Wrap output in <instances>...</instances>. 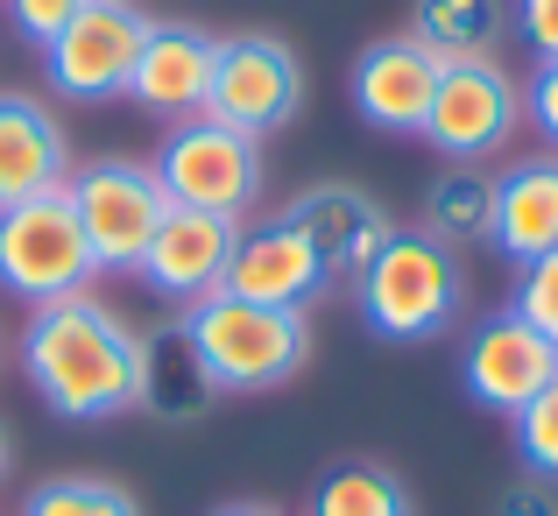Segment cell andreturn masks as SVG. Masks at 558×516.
I'll return each instance as SVG.
<instances>
[{"instance_id":"6da1fadb","label":"cell","mask_w":558,"mask_h":516,"mask_svg":"<svg viewBox=\"0 0 558 516\" xmlns=\"http://www.w3.org/2000/svg\"><path fill=\"white\" fill-rule=\"evenodd\" d=\"M22 375L43 410L64 424H113L135 418L149 389V333L85 290V298L43 304L22 326Z\"/></svg>"},{"instance_id":"7a4b0ae2","label":"cell","mask_w":558,"mask_h":516,"mask_svg":"<svg viewBox=\"0 0 558 516\" xmlns=\"http://www.w3.org/2000/svg\"><path fill=\"white\" fill-rule=\"evenodd\" d=\"M178 340L191 347V361L205 368V382L219 396H262L312 368V312L213 290V298L178 312Z\"/></svg>"},{"instance_id":"3957f363","label":"cell","mask_w":558,"mask_h":516,"mask_svg":"<svg viewBox=\"0 0 558 516\" xmlns=\"http://www.w3.org/2000/svg\"><path fill=\"white\" fill-rule=\"evenodd\" d=\"M354 312L375 340L389 347H417V340H438V333L460 319L466 304V269L452 248H438L424 227H396L389 241L361 262L354 276Z\"/></svg>"},{"instance_id":"277c9868","label":"cell","mask_w":558,"mask_h":516,"mask_svg":"<svg viewBox=\"0 0 558 516\" xmlns=\"http://www.w3.org/2000/svg\"><path fill=\"white\" fill-rule=\"evenodd\" d=\"M149 170H156V184H163L170 205L241 219V227H247V213L269 199V156H262V142L241 135V128H227V121H213V113L163 128Z\"/></svg>"},{"instance_id":"5b68a950","label":"cell","mask_w":558,"mask_h":516,"mask_svg":"<svg viewBox=\"0 0 558 516\" xmlns=\"http://www.w3.org/2000/svg\"><path fill=\"white\" fill-rule=\"evenodd\" d=\"M93 276H99V262H93V248H85V227H78L64 191L0 205V290H8L14 304L43 312V304L85 298Z\"/></svg>"},{"instance_id":"8992f818","label":"cell","mask_w":558,"mask_h":516,"mask_svg":"<svg viewBox=\"0 0 558 516\" xmlns=\"http://www.w3.org/2000/svg\"><path fill=\"white\" fill-rule=\"evenodd\" d=\"M64 199H71V213H78V227H85V248H93L99 276H135L142 255H149V241H156V227H163V213H170L156 170L135 164V156L71 164Z\"/></svg>"},{"instance_id":"52a82bcc","label":"cell","mask_w":558,"mask_h":516,"mask_svg":"<svg viewBox=\"0 0 558 516\" xmlns=\"http://www.w3.org/2000/svg\"><path fill=\"white\" fill-rule=\"evenodd\" d=\"M149 28L156 22L135 0H85L64 28L43 43V79H50V93L85 99V107L121 99L128 79H135V57H142V43H149Z\"/></svg>"},{"instance_id":"ba28073f","label":"cell","mask_w":558,"mask_h":516,"mask_svg":"<svg viewBox=\"0 0 558 516\" xmlns=\"http://www.w3.org/2000/svg\"><path fill=\"white\" fill-rule=\"evenodd\" d=\"M517 128H523V85L502 71V57L438 64V93L417 142H432L452 164H481V156H502L517 142Z\"/></svg>"},{"instance_id":"9c48e42d","label":"cell","mask_w":558,"mask_h":516,"mask_svg":"<svg viewBox=\"0 0 558 516\" xmlns=\"http://www.w3.org/2000/svg\"><path fill=\"white\" fill-rule=\"evenodd\" d=\"M205 113L269 142L304 113V57L283 36H219V71Z\"/></svg>"},{"instance_id":"30bf717a","label":"cell","mask_w":558,"mask_h":516,"mask_svg":"<svg viewBox=\"0 0 558 516\" xmlns=\"http://www.w3.org/2000/svg\"><path fill=\"white\" fill-rule=\"evenodd\" d=\"M460 382H466V404L495 410V418H517L545 382H558V347L537 340L517 312H495L466 333L460 347Z\"/></svg>"},{"instance_id":"8fae6325","label":"cell","mask_w":558,"mask_h":516,"mask_svg":"<svg viewBox=\"0 0 558 516\" xmlns=\"http://www.w3.org/2000/svg\"><path fill=\"white\" fill-rule=\"evenodd\" d=\"M233 248H241V219L170 205L135 276H142V284H149L163 304H178V312H184V304H198V298H213V290H227Z\"/></svg>"},{"instance_id":"7c38bea8","label":"cell","mask_w":558,"mask_h":516,"mask_svg":"<svg viewBox=\"0 0 558 516\" xmlns=\"http://www.w3.org/2000/svg\"><path fill=\"white\" fill-rule=\"evenodd\" d=\"M347 93H354V113L375 128V135H403L417 142L424 135V113H432V93H438V57L410 36H381L354 57L347 71Z\"/></svg>"},{"instance_id":"4fadbf2b","label":"cell","mask_w":558,"mask_h":516,"mask_svg":"<svg viewBox=\"0 0 558 516\" xmlns=\"http://www.w3.org/2000/svg\"><path fill=\"white\" fill-rule=\"evenodd\" d=\"M213 71H219V36H205V28H191V22H156L121 99H135L142 113H156L163 128H178V121H198L205 113Z\"/></svg>"},{"instance_id":"5bb4252c","label":"cell","mask_w":558,"mask_h":516,"mask_svg":"<svg viewBox=\"0 0 558 516\" xmlns=\"http://www.w3.org/2000/svg\"><path fill=\"white\" fill-rule=\"evenodd\" d=\"M283 219L318 248L326 276H354L361 262H368L375 248L396 233L389 205H381L368 184H354V177H326V184H304L298 199L283 205Z\"/></svg>"},{"instance_id":"9a60e30c","label":"cell","mask_w":558,"mask_h":516,"mask_svg":"<svg viewBox=\"0 0 558 516\" xmlns=\"http://www.w3.org/2000/svg\"><path fill=\"white\" fill-rule=\"evenodd\" d=\"M326 284H332V276H326V262H318V248L304 241L283 213L241 227V248H233V269H227L233 298L283 304V312H312V304L326 298Z\"/></svg>"},{"instance_id":"2e32d148","label":"cell","mask_w":558,"mask_h":516,"mask_svg":"<svg viewBox=\"0 0 558 516\" xmlns=\"http://www.w3.org/2000/svg\"><path fill=\"white\" fill-rule=\"evenodd\" d=\"M71 184V142L43 99L0 93V205L43 199V191Z\"/></svg>"},{"instance_id":"e0dca14e","label":"cell","mask_w":558,"mask_h":516,"mask_svg":"<svg viewBox=\"0 0 558 516\" xmlns=\"http://www.w3.org/2000/svg\"><path fill=\"white\" fill-rule=\"evenodd\" d=\"M488 248L509 269L558 248V149L523 156V164H509L495 177V241Z\"/></svg>"},{"instance_id":"ac0fdd59","label":"cell","mask_w":558,"mask_h":516,"mask_svg":"<svg viewBox=\"0 0 558 516\" xmlns=\"http://www.w3.org/2000/svg\"><path fill=\"white\" fill-rule=\"evenodd\" d=\"M424 233L438 248H488L495 241V177L481 164H446L424 184Z\"/></svg>"},{"instance_id":"d6986e66","label":"cell","mask_w":558,"mask_h":516,"mask_svg":"<svg viewBox=\"0 0 558 516\" xmlns=\"http://www.w3.org/2000/svg\"><path fill=\"white\" fill-rule=\"evenodd\" d=\"M509 28V0H410V43L438 57V64H460V57H495Z\"/></svg>"},{"instance_id":"ffe728a7","label":"cell","mask_w":558,"mask_h":516,"mask_svg":"<svg viewBox=\"0 0 558 516\" xmlns=\"http://www.w3.org/2000/svg\"><path fill=\"white\" fill-rule=\"evenodd\" d=\"M213 382H205V368L191 361V347L178 340V326L149 333V389H142V418L156 424H198L205 410H213Z\"/></svg>"},{"instance_id":"44dd1931","label":"cell","mask_w":558,"mask_h":516,"mask_svg":"<svg viewBox=\"0 0 558 516\" xmlns=\"http://www.w3.org/2000/svg\"><path fill=\"white\" fill-rule=\"evenodd\" d=\"M304 516H417V503H410V489H403L396 467H381V460H340V467H326V475L312 481Z\"/></svg>"},{"instance_id":"7402d4cb","label":"cell","mask_w":558,"mask_h":516,"mask_svg":"<svg viewBox=\"0 0 558 516\" xmlns=\"http://www.w3.org/2000/svg\"><path fill=\"white\" fill-rule=\"evenodd\" d=\"M22 516H142V503L121 489V481L57 475V481H36V489L22 495Z\"/></svg>"},{"instance_id":"603a6c76","label":"cell","mask_w":558,"mask_h":516,"mask_svg":"<svg viewBox=\"0 0 558 516\" xmlns=\"http://www.w3.org/2000/svg\"><path fill=\"white\" fill-rule=\"evenodd\" d=\"M509 439H517L523 475L545 481V489H558V382H545V389L509 418Z\"/></svg>"},{"instance_id":"cb8c5ba5","label":"cell","mask_w":558,"mask_h":516,"mask_svg":"<svg viewBox=\"0 0 558 516\" xmlns=\"http://www.w3.org/2000/svg\"><path fill=\"white\" fill-rule=\"evenodd\" d=\"M502 312H517L537 340L558 347V248H551V255H537V262H523L517 284H509V304H502Z\"/></svg>"},{"instance_id":"d4e9b609","label":"cell","mask_w":558,"mask_h":516,"mask_svg":"<svg viewBox=\"0 0 558 516\" xmlns=\"http://www.w3.org/2000/svg\"><path fill=\"white\" fill-rule=\"evenodd\" d=\"M78 8H85V0H8V22H14V36H22V43H36V50H43V43H50Z\"/></svg>"},{"instance_id":"484cf974","label":"cell","mask_w":558,"mask_h":516,"mask_svg":"<svg viewBox=\"0 0 558 516\" xmlns=\"http://www.w3.org/2000/svg\"><path fill=\"white\" fill-rule=\"evenodd\" d=\"M509 28L537 50V64H558V0H517Z\"/></svg>"},{"instance_id":"4316f807","label":"cell","mask_w":558,"mask_h":516,"mask_svg":"<svg viewBox=\"0 0 558 516\" xmlns=\"http://www.w3.org/2000/svg\"><path fill=\"white\" fill-rule=\"evenodd\" d=\"M523 121L545 135V149H558V64H537V79L523 85Z\"/></svg>"},{"instance_id":"83f0119b","label":"cell","mask_w":558,"mask_h":516,"mask_svg":"<svg viewBox=\"0 0 558 516\" xmlns=\"http://www.w3.org/2000/svg\"><path fill=\"white\" fill-rule=\"evenodd\" d=\"M495 516H558V495L545 489V481H523V489L509 495V503L495 509Z\"/></svg>"},{"instance_id":"f1b7e54d","label":"cell","mask_w":558,"mask_h":516,"mask_svg":"<svg viewBox=\"0 0 558 516\" xmlns=\"http://www.w3.org/2000/svg\"><path fill=\"white\" fill-rule=\"evenodd\" d=\"M213 516H283V509H276V503H219Z\"/></svg>"},{"instance_id":"f546056e","label":"cell","mask_w":558,"mask_h":516,"mask_svg":"<svg viewBox=\"0 0 558 516\" xmlns=\"http://www.w3.org/2000/svg\"><path fill=\"white\" fill-rule=\"evenodd\" d=\"M0 475H8V432H0Z\"/></svg>"}]
</instances>
